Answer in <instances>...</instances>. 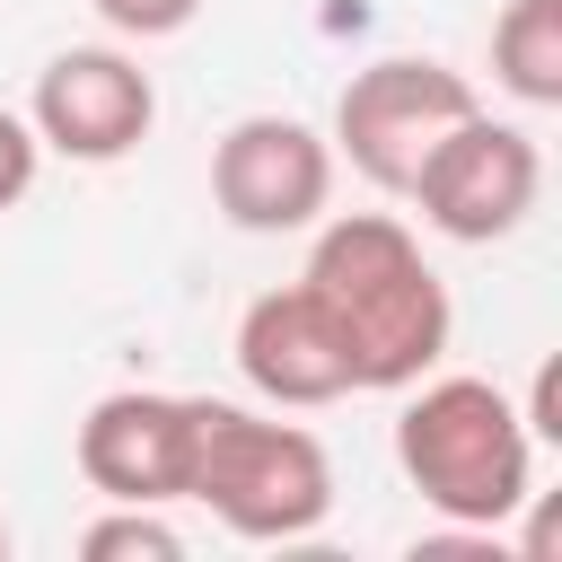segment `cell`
<instances>
[{"instance_id":"30bf717a","label":"cell","mask_w":562,"mask_h":562,"mask_svg":"<svg viewBox=\"0 0 562 562\" xmlns=\"http://www.w3.org/2000/svg\"><path fill=\"white\" fill-rule=\"evenodd\" d=\"M492 79L518 105H562V0H509L492 18Z\"/></svg>"},{"instance_id":"3957f363","label":"cell","mask_w":562,"mask_h":562,"mask_svg":"<svg viewBox=\"0 0 562 562\" xmlns=\"http://www.w3.org/2000/svg\"><path fill=\"white\" fill-rule=\"evenodd\" d=\"M184 501H202L246 544H290L334 518V457L299 422H263L246 404L193 395V465Z\"/></svg>"},{"instance_id":"9c48e42d","label":"cell","mask_w":562,"mask_h":562,"mask_svg":"<svg viewBox=\"0 0 562 562\" xmlns=\"http://www.w3.org/2000/svg\"><path fill=\"white\" fill-rule=\"evenodd\" d=\"M237 369H246V386L263 404H290V413L360 395L351 386V351H342V334H334V316L316 307L307 281H281V290L246 299V316H237Z\"/></svg>"},{"instance_id":"6da1fadb","label":"cell","mask_w":562,"mask_h":562,"mask_svg":"<svg viewBox=\"0 0 562 562\" xmlns=\"http://www.w3.org/2000/svg\"><path fill=\"white\" fill-rule=\"evenodd\" d=\"M299 281L334 316L360 395H404L413 378H430L448 360V334H457L448 281L430 272L422 237L395 211H342V220H325Z\"/></svg>"},{"instance_id":"4fadbf2b","label":"cell","mask_w":562,"mask_h":562,"mask_svg":"<svg viewBox=\"0 0 562 562\" xmlns=\"http://www.w3.org/2000/svg\"><path fill=\"white\" fill-rule=\"evenodd\" d=\"M35 167H44V140H35V123L0 105V211L35 193Z\"/></svg>"},{"instance_id":"5b68a950","label":"cell","mask_w":562,"mask_h":562,"mask_svg":"<svg viewBox=\"0 0 562 562\" xmlns=\"http://www.w3.org/2000/svg\"><path fill=\"white\" fill-rule=\"evenodd\" d=\"M404 193L422 202V220H430L439 237L492 246V237L527 228V211H536V193H544V149H536L518 123H492V114L474 105L457 132H439V149L413 167Z\"/></svg>"},{"instance_id":"ba28073f","label":"cell","mask_w":562,"mask_h":562,"mask_svg":"<svg viewBox=\"0 0 562 562\" xmlns=\"http://www.w3.org/2000/svg\"><path fill=\"white\" fill-rule=\"evenodd\" d=\"M184 465H193V395H158V386H123L97 395L79 422V474L105 501H184Z\"/></svg>"},{"instance_id":"7c38bea8","label":"cell","mask_w":562,"mask_h":562,"mask_svg":"<svg viewBox=\"0 0 562 562\" xmlns=\"http://www.w3.org/2000/svg\"><path fill=\"white\" fill-rule=\"evenodd\" d=\"M114 35H132V44H158V35H184L193 18H202V0H88Z\"/></svg>"},{"instance_id":"277c9868","label":"cell","mask_w":562,"mask_h":562,"mask_svg":"<svg viewBox=\"0 0 562 562\" xmlns=\"http://www.w3.org/2000/svg\"><path fill=\"white\" fill-rule=\"evenodd\" d=\"M474 79L430 61V53H386L369 70H351V88L334 97V158H351L360 184L404 193L413 167L439 149V132H457L474 114Z\"/></svg>"},{"instance_id":"8992f818","label":"cell","mask_w":562,"mask_h":562,"mask_svg":"<svg viewBox=\"0 0 562 562\" xmlns=\"http://www.w3.org/2000/svg\"><path fill=\"white\" fill-rule=\"evenodd\" d=\"M211 202L246 237L316 228L325 202H334V140L307 132L299 114H246L211 149Z\"/></svg>"},{"instance_id":"5bb4252c","label":"cell","mask_w":562,"mask_h":562,"mask_svg":"<svg viewBox=\"0 0 562 562\" xmlns=\"http://www.w3.org/2000/svg\"><path fill=\"white\" fill-rule=\"evenodd\" d=\"M0 562H9V527H0Z\"/></svg>"},{"instance_id":"8fae6325","label":"cell","mask_w":562,"mask_h":562,"mask_svg":"<svg viewBox=\"0 0 562 562\" xmlns=\"http://www.w3.org/2000/svg\"><path fill=\"white\" fill-rule=\"evenodd\" d=\"M79 553H88V562H176L184 536H176L149 501H114V518H97V527L79 536Z\"/></svg>"},{"instance_id":"52a82bcc","label":"cell","mask_w":562,"mask_h":562,"mask_svg":"<svg viewBox=\"0 0 562 562\" xmlns=\"http://www.w3.org/2000/svg\"><path fill=\"white\" fill-rule=\"evenodd\" d=\"M26 123L53 158H79V167H114L149 140L158 123V88L132 53L114 44H70L35 70V97H26Z\"/></svg>"},{"instance_id":"7a4b0ae2","label":"cell","mask_w":562,"mask_h":562,"mask_svg":"<svg viewBox=\"0 0 562 562\" xmlns=\"http://www.w3.org/2000/svg\"><path fill=\"white\" fill-rule=\"evenodd\" d=\"M395 465L448 527H501L527 509L536 430L492 378H413L395 413Z\"/></svg>"}]
</instances>
